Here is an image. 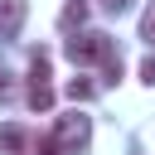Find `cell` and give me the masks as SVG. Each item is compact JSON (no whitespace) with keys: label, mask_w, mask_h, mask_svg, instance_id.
<instances>
[{"label":"cell","mask_w":155,"mask_h":155,"mask_svg":"<svg viewBox=\"0 0 155 155\" xmlns=\"http://www.w3.org/2000/svg\"><path fill=\"white\" fill-rule=\"evenodd\" d=\"M63 53L73 63H102V58H111V44H107V34H73L63 44Z\"/></svg>","instance_id":"6da1fadb"},{"label":"cell","mask_w":155,"mask_h":155,"mask_svg":"<svg viewBox=\"0 0 155 155\" xmlns=\"http://www.w3.org/2000/svg\"><path fill=\"white\" fill-rule=\"evenodd\" d=\"M87 136H92V126H87V116H58V126H53V140L63 145V150H82L87 145Z\"/></svg>","instance_id":"7a4b0ae2"},{"label":"cell","mask_w":155,"mask_h":155,"mask_svg":"<svg viewBox=\"0 0 155 155\" xmlns=\"http://www.w3.org/2000/svg\"><path fill=\"white\" fill-rule=\"evenodd\" d=\"M24 15H29L24 0H0V39H15L24 29Z\"/></svg>","instance_id":"3957f363"},{"label":"cell","mask_w":155,"mask_h":155,"mask_svg":"<svg viewBox=\"0 0 155 155\" xmlns=\"http://www.w3.org/2000/svg\"><path fill=\"white\" fill-rule=\"evenodd\" d=\"M29 145V136H24V126H0V150H10V155H19Z\"/></svg>","instance_id":"277c9868"},{"label":"cell","mask_w":155,"mask_h":155,"mask_svg":"<svg viewBox=\"0 0 155 155\" xmlns=\"http://www.w3.org/2000/svg\"><path fill=\"white\" fill-rule=\"evenodd\" d=\"M82 19H87V5H82V0H68V5H63V15H58V24H63V29H78Z\"/></svg>","instance_id":"5b68a950"},{"label":"cell","mask_w":155,"mask_h":155,"mask_svg":"<svg viewBox=\"0 0 155 155\" xmlns=\"http://www.w3.org/2000/svg\"><path fill=\"white\" fill-rule=\"evenodd\" d=\"M48 82V53H34L29 58V87H44Z\"/></svg>","instance_id":"8992f818"},{"label":"cell","mask_w":155,"mask_h":155,"mask_svg":"<svg viewBox=\"0 0 155 155\" xmlns=\"http://www.w3.org/2000/svg\"><path fill=\"white\" fill-rule=\"evenodd\" d=\"M63 92H68V102H92V92H97V87H92L87 78H73V82H68Z\"/></svg>","instance_id":"52a82bcc"},{"label":"cell","mask_w":155,"mask_h":155,"mask_svg":"<svg viewBox=\"0 0 155 155\" xmlns=\"http://www.w3.org/2000/svg\"><path fill=\"white\" fill-rule=\"evenodd\" d=\"M29 107H34V111H48V107H53V87H48V82H44V87H29Z\"/></svg>","instance_id":"ba28073f"},{"label":"cell","mask_w":155,"mask_h":155,"mask_svg":"<svg viewBox=\"0 0 155 155\" xmlns=\"http://www.w3.org/2000/svg\"><path fill=\"white\" fill-rule=\"evenodd\" d=\"M140 39H145V44H155V5H150V10H145V19H140Z\"/></svg>","instance_id":"9c48e42d"},{"label":"cell","mask_w":155,"mask_h":155,"mask_svg":"<svg viewBox=\"0 0 155 155\" xmlns=\"http://www.w3.org/2000/svg\"><path fill=\"white\" fill-rule=\"evenodd\" d=\"M102 68H107V82H116V78H121V58H116V53H111V58H102Z\"/></svg>","instance_id":"30bf717a"},{"label":"cell","mask_w":155,"mask_h":155,"mask_svg":"<svg viewBox=\"0 0 155 155\" xmlns=\"http://www.w3.org/2000/svg\"><path fill=\"white\" fill-rule=\"evenodd\" d=\"M140 82H150V87H155V58H145V63H140Z\"/></svg>","instance_id":"8fae6325"},{"label":"cell","mask_w":155,"mask_h":155,"mask_svg":"<svg viewBox=\"0 0 155 155\" xmlns=\"http://www.w3.org/2000/svg\"><path fill=\"white\" fill-rule=\"evenodd\" d=\"M39 155H63V145L58 140H39Z\"/></svg>","instance_id":"7c38bea8"},{"label":"cell","mask_w":155,"mask_h":155,"mask_svg":"<svg viewBox=\"0 0 155 155\" xmlns=\"http://www.w3.org/2000/svg\"><path fill=\"white\" fill-rule=\"evenodd\" d=\"M97 5H102V10H111V15H121V10L131 5V0H97Z\"/></svg>","instance_id":"4fadbf2b"}]
</instances>
